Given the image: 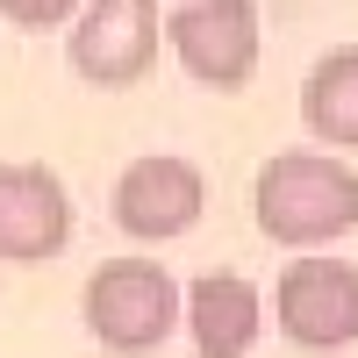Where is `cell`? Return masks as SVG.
<instances>
[{
    "instance_id": "cell-1",
    "label": "cell",
    "mask_w": 358,
    "mask_h": 358,
    "mask_svg": "<svg viewBox=\"0 0 358 358\" xmlns=\"http://www.w3.org/2000/svg\"><path fill=\"white\" fill-rule=\"evenodd\" d=\"M251 215L273 244H337L358 222V172L330 151H280L251 179Z\"/></svg>"
},
{
    "instance_id": "cell-2",
    "label": "cell",
    "mask_w": 358,
    "mask_h": 358,
    "mask_svg": "<svg viewBox=\"0 0 358 358\" xmlns=\"http://www.w3.org/2000/svg\"><path fill=\"white\" fill-rule=\"evenodd\" d=\"M179 315H187V287L158 258H108L86 280V330L122 358L158 351L179 330Z\"/></svg>"
},
{
    "instance_id": "cell-3",
    "label": "cell",
    "mask_w": 358,
    "mask_h": 358,
    "mask_svg": "<svg viewBox=\"0 0 358 358\" xmlns=\"http://www.w3.org/2000/svg\"><path fill=\"white\" fill-rule=\"evenodd\" d=\"M273 322L301 351H344L358 344V265L330 251H301L273 287Z\"/></svg>"
},
{
    "instance_id": "cell-4",
    "label": "cell",
    "mask_w": 358,
    "mask_h": 358,
    "mask_svg": "<svg viewBox=\"0 0 358 358\" xmlns=\"http://www.w3.org/2000/svg\"><path fill=\"white\" fill-rule=\"evenodd\" d=\"M165 43L179 50V65L201 86L236 94V86H251V72H258V8L251 0H187V8L165 22Z\"/></svg>"
},
{
    "instance_id": "cell-5",
    "label": "cell",
    "mask_w": 358,
    "mask_h": 358,
    "mask_svg": "<svg viewBox=\"0 0 358 358\" xmlns=\"http://www.w3.org/2000/svg\"><path fill=\"white\" fill-rule=\"evenodd\" d=\"M158 0H86L72 22V72L86 86H136L158 57Z\"/></svg>"
},
{
    "instance_id": "cell-6",
    "label": "cell",
    "mask_w": 358,
    "mask_h": 358,
    "mask_svg": "<svg viewBox=\"0 0 358 358\" xmlns=\"http://www.w3.org/2000/svg\"><path fill=\"white\" fill-rule=\"evenodd\" d=\"M208 208V179L201 165L187 158H136L122 165V179H115V229L136 236V244H172V236H187L201 222Z\"/></svg>"
},
{
    "instance_id": "cell-7",
    "label": "cell",
    "mask_w": 358,
    "mask_h": 358,
    "mask_svg": "<svg viewBox=\"0 0 358 358\" xmlns=\"http://www.w3.org/2000/svg\"><path fill=\"white\" fill-rule=\"evenodd\" d=\"M72 244V201L50 165H0V258L43 265Z\"/></svg>"
},
{
    "instance_id": "cell-8",
    "label": "cell",
    "mask_w": 358,
    "mask_h": 358,
    "mask_svg": "<svg viewBox=\"0 0 358 358\" xmlns=\"http://www.w3.org/2000/svg\"><path fill=\"white\" fill-rule=\"evenodd\" d=\"M187 330H194V351L201 358H244L265 330V301L244 273H201L187 287Z\"/></svg>"
},
{
    "instance_id": "cell-9",
    "label": "cell",
    "mask_w": 358,
    "mask_h": 358,
    "mask_svg": "<svg viewBox=\"0 0 358 358\" xmlns=\"http://www.w3.org/2000/svg\"><path fill=\"white\" fill-rule=\"evenodd\" d=\"M301 122L330 143V151H358V43L322 50L301 79Z\"/></svg>"
},
{
    "instance_id": "cell-10",
    "label": "cell",
    "mask_w": 358,
    "mask_h": 358,
    "mask_svg": "<svg viewBox=\"0 0 358 358\" xmlns=\"http://www.w3.org/2000/svg\"><path fill=\"white\" fill-rule=\"evenodd\" d=\"M86 0H0V15H8L15 29H57L65 15H79Z\"/></svg>"
}]
</instances>
